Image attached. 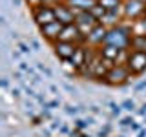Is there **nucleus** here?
Masks as SVG:
<instances>
[{"mask_svg": "<svg viewBox=\"0 0 146 137\" xmlns=\"http://www.w3.org/2000/svg\"><path fill=\"white\" fill-rule=\"evenodd\" d=\"M53 9H55V17L60 24L68 26V24H75V17H77V11L73 7H70L66 2H55L53 4Z\"/></svg>", "mask_w": 146, "mask_h": 137, "instance_id": "nucleus-4", "label": "nucleus"}, {"mask_svg": "<svg viewBox=\"0 0 146 137\" xmlns=\"http://www.w3.org/2000/svg\"><path fill=\"white\" fill-rule=\"evenodd\" d=\"M122 108H124L126 112H133V110H135V102L131 99H126L124 102H122Z\"/></svg>", "mask_w": 146, "mask_h": 137, "instance_id": "nucleus-18", "label": "nucleus"}, {"mask_svg": "<svg viewBox=\"0 0 146 137\" xmlns=\"http://www.w3.org/2000/svg\"><path fill=\"white\" fill-rule=\"evenodd\" d=\"M137 137H146V132H144V130H141V132H139V135H137Z\"/></svg>", "mask_w": 146, "mask_h": 137, "instance_id": "nucleus-29", "label": "nucleus"}, {"mask_svg": "<svg viewBox=\"0 0 146 137\" xmlns=\"http://www.w3.org/2000/svg\"><path fill=\"white\" fill-rule=\"evenodd\" d=\"M75 24H77V27L82 31V35L88 37L90 31L99 24V20H97L93 15H91L90 11H79V13H77V17H75Z\"/></svg>", "mask_w": 146, "mask_h": 137, "instance_id": "nucleus-5", "label": "nucleus"}, {"mask_svg": "<svg viewBox=\"0 0 146 137\" xmlns=\"http://www.w3.org/2000/svg\"><path fill=\"white\" fill-rule=\"evenodd\" d=\"M122 9H124V17L126 18L137 20V18H141L146 13V4L143 0H124Z\"/></svg>", "mask_w": 146, "mask_h": 137, "instance_id": "nucleus-6", "label": "nucleus"}, {"mask_svg": "<svg viewBox=\"0 0 146 137\" xmlns=\"http://www.w3.org/2000/svg\"><path fill=\"white\" fill-rule=\"evenodd\" d=\"M90 13H91V15H93L95 18H97V20H99V24H100V20H102V18L106 17V13H108V11H106V9H104L102 6H100V4H95L93 9H91Z\"/></svg>", "mask_w": 146, "mask_h": 137, "instance_id": "nucleus-17", "label": "nucleus"}, {"mask_svg": "<svg viewBox=\"0 0 146 137\" xmlns=\"http://www.w3.org/2000/svg\"><path fill=\"white\" fill-rule=\"evenodd\" d=\"M104 44H110V46H115V48L122 49L124 51L126 48H130L131 44V31L128 27H122V26H113L108 29V35H106V42Z\"/></svg>", "mask_w": 146, "mask_h": 137, "instance_id": "nucleus-1", "label": "nucleus"}, {"mask_svg": "<svg viewBox=\"0 0 146 137\" xmlns=\"http://www.w3.org/2000/svg\"><path fill=\"white\" fill-rule=\"evenodd\" d=\"M2 86H4V88H7V86H9V82H7V79H4V80H2Z\"/></svg>", "mask_w": 146, "mask_h": 137, "instance_id": "nucleus-28", "label": "nucleus"}, {"mask_svg": "<svg viewBox=\"0 0 146 137\" xmlns=\"http://www.w3.org/2000/svg\"><path fill=\"white\" fill-rule=\"evenodd\" d=\"M82 137H86V135H82Z\"/></svg>", "mask_w": 146, "mask_h": 137, "instance_id": "nucleus-31", "label": "nucleus"}, {"mask_svg": "<svg viewBox=\"0 0 146 137\" xmlns=\"http://www.w3.org/2000/svg\"><path fill=\"white\" fill-rule=\"evenodd\" d=\"M66 4L79 13V11H91L93 6L97 4V0H66Z\"/></svg>", "mask_w": 146, "mask_h": 137, "instance_id": "nucleus-14", "label": "nucleus"}, {"mask_svg": "<svg viewBox=\"0 0 146 137\" xmlns=\"http://www.w3.org/2000/svg\"><path fill=\"white\" fill-rule=\"evenodd\" d=\"M108 106L111 108V113H113V115H119V113H121V108H122V106H117L115 102H110Z\"/></svg>", "mask_w": 146, "mask_h": 137, "instance_id": "nucleus-21", "label": "nucleus"}, {"mask_svg": "<svg viewBox=\"0 0 146 137\" xmlns=\"http://www.w3.org/2000/svg\"><path fill=\"white\" fill-rule=\"evenodd\" d=\"M130 46L133 48V51H146V35H133Z\"/></svg>", "mask_w": 146, "mask_h": 137, "instance_id": "nucleus-16", "label": "nucleus"}, {"mask_svg": "<svg viewBox=\"0 0 146 137\" xmlns=\"http://www.w3.org/2000/svg\"><path fill=\"white\" fill-rule=\"evenodd\" d=\"M126 68L131 75H141L146 71V51H130L126 57Z\"/></svg>", "mask_w": 146, "mask_h": 137, "instance_id": "nucleus-2", "label": "nucleus"}, {"mask_svg": "<svg viewBox=\"0 0 146 137\" xmlns=\"http://www.w3.org/2000/svg\"><path fill=\"white\" fill-rule=\"evenodd\" d=\"M29 42H31V46H33V49H35V51H40V44L36 42V40H29Z\"/></svg>", "mask_w": 146, "mask_h": 137, "instance_id": "nucleus-24", "label": "nucleus"}, {"mask_svg": "<svg viewBox=\"0 0 146 137\" xmlns=\"http://www.w3.org/2000/svg\"><path fill=\"white\" fill-rule=\"evenodd\" d=\"M17 48H18V49H20V51H22V53H26V55H27V53H29V51H31V48H29V44H26V42H18V46H17Z\"/></svg>", "mask_w": 146, "mask_h": 137, "instance_id": "nucleus-19", "label": "nucleus"}, {"mask_svg": "<svg viewBox=\"0 0 146 137\" xmlns=\"http://www.w3.org/2000/svg\"><path fill=\"white\" fill-rule=\"evenodd\" d=\"M144 88H146V80H143V82H139V84L135 86V90H139V91H141V90H144Z\"/></svg>", "mask_w": 146, "mask_h": 137, "instance_id": "nucleus-25", "label": "nucleus"}, {"mask_svg": "<svg viewBox=\"0 0 146 137\" xmlns=\"http://www.w3.org/2000/svg\"><path fill=\"white\" fill-rule=\"evenodd\" d=\"M58 40H64V42H75L77 44V42H84L86 37L82 35V31L77 27V24H68V26H64Z\"/></svg>", "mask_w": 146, "mask_h": 137, "instance_id": "nucleus-9", "label": "nucleus"}, {"mask_svg": "<svg viewBox=\"0 0 146 137\" xmlns=\"http://www.w3.org/2000/svg\"><path fill=\"white\" fill-rule=\"evenodd\" d=\"M143 2H144V4H146V0H143Z\"/></svg>", "mask_w": 146, "mask_h": 137, "instance_id": "nucleus-30", "label": "nucleus"}, {"mask_svg": "<svg viewBox=\"0 0 146 137\" xmlns=\"http://www.w3.org/2000/svg\"><path fill=\"white\" fill-rule=\"evenodd\" d=\"M106 35H108L106 26H104V24H97L93 29L90 31V35L86 37V40H88L90 44H93V46H102L104 42H106Z\"/></svg>", "mask_w": 146, "mask_h": 137, "instance_id": "nucleus-11", "label": "nucleus"}, {"mask_svg": "<svg viewBox=\"0 0 146 137\" xmlns=\"http://www.w3.org/2000/svg\"><path fill=\"white\" fill-rule=\"evenodd\" d=\"M77 46L75 42H64V40H57V42H53V51L57 55L60 61H71L73 55L77 51Z\"/></svg>", "mask_w": 146, "mask_h": 137, "instance_id": "nucleus-8", "label": "nucleus"}, {"mask_svg": "<svg viewBox=\"0 0 146 137\" xmlns=\"http://www.w3.org/2000/svg\"><path fill=\"white\" fill-rule=\"evenodd\" d=\"M33 20L38 24V27L42 26H48L51 24V22L57 20V17H55V9L51 4H40V6L33 7Z\"/></svg>", "mask_w": 146, "mask_h": 137, "instance_id": "nucleus-3", "label": "nucleus"}, {"mask_svg": "<svg viewBox=\"0 0 146 137\" xmlns=\"http://www.w3.org/2000/svg\"><path fill=\"white\" fill-rule=\"evenodd\" d=\"M27 2H29L31 7H36V6H40V4H46V0H27Z\"/></svg>", "mask_w": 146, "mask_h": 137, "instance_id": "nucleus-22", "label": "nucleus"}, {"mask_svg": "<svg viewBox=\"0 0 146 137\" xmlns=\"http://www.w3.org/2000/svg\"><path fill=\"white\" fill-rule=\"evenodd\" d=\"M79 112L75 106H66V113H70V115H75V113Z\"/></svg>", "mask_w": 146, "mask_h": 137, "instance_id": "nucleus-23", "label": "nucleus"}, {"mask_svg": "<svg viewBox=\"0 0 146 137\" xmlns=\"http://www.w3.org/2000/svg\"><path fill=\"white\" fill-rule=\"evenodd\" d=\"M121 53H122V49L115 48V46H110V44H102V46H100V57H102V61L117 62V59H119Z\"/></svg>", "mask_w": 146, "mask_h": 137, "instance_id": "nucleus-12", "label": "nucleus"}, {"mask_svg": "<svg viewBox=\"0 0 146 137\" xmlns=\"http://www.w3.org/2000/svg\"><path fill=\"white\" fill-rule=\"evenodd\" d=\"M62 29H64V24H60L58 20H55L51 24L40 27V35H42L46 40H49V42H57L60 33H62Z\"/></svg>", "mask_w": 146, "mask_h": 137, "instance_id": "nucleus-10", "label": "nucleus"}, {"mask_svg": "<svg viewBox=\"0 0 146 137\" xmlns=\"http://www.w3.org/2000/svg\"><path fill=\"white\" fill-rule=\"evenodd\" d=\"M97 4H100L108 13H117L119 7H122V0H97Z\"/></svg>", "mask_w": 146, "mask_h": 137, "instance_id": "nucleus-15", "label": "nucleus"}, {"mask_svg": "<svg viewBox=\"0 0 146 137\" xmlns=\"http://www.w3.org/2000/svg\"><path fill=\"white\" fill-rule=\"evenodd\" d=\"M36 68H38V70L42 71V73H46V75H48V77H51V70H49V68H46L42 62H36Z\"/></svg>", "mask_w": 146, "mask_h": 137, "instance_id": "nucleus-20", "label": "nucleus"}, {"mask_svg": "<svg viewBox=\"0 0 146 137\" xmlns=\"http://www.w3.org/2000/svg\"><path fill=\"white\" fill-rule=\"evenodd\" d=\"M11 93H13V97H20V91H18V90H15V88H13V91H11Z\"/></svg>", "mask_w": 146, "mask_h": 137, "instance_id": "nucleus-27", "label": "nucleus"}, {"mask_svg": "<svg viewBox=\"0 0 146 137\" xmlns=\"http://www.w3.org/2000/svg\"><path fill=\"white\" fill-rule=\"evenodd\" d=\"M139 113H141V115H146V102L143 104V108L139 110Z\"/></svg>", "mask_w": 146, "mask_h": 137, "instance_id": "nucleus-26", "label": "nucleus"}, {"mask_svg": "<svg viewBox=\"0 0 146 137\" xmlns=\"http://www.w3.org/2000/svg\"><path fill=\"white\" fill-rule=\"evenodd\" d=\"M71 66L75 68V70H84V66H88V51H86L84 48H77V51L75 55H73V59H71Z\"/></svg>", "mask_w": 146, "mask_h": 137, "instance_id": "nucleus-13", "label": "nucleus"}, {"mask_svg": "<svg viewBox=\"0 0 146 137\" xmlns=\"http://www.w3.org/2000/svg\"><path fill=\"white\" fill-rule=\"evenodd\" d=\"M130 70H128L126 66H122V64H119V66H113L111 70H108V75H106V82L108 84H124L128 82L130 79Z\"/></svg>", "mask_w": 146, "mask_h": 137, "instance_id": "nucleus-7", "label": "nucleus"}]
</instances>
